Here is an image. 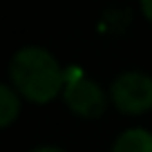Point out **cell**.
I'll use <instances>...</instances> for the list:
<instances>
[{
  "label": "cell",
  "instance_id": "obj_1",
  "mask_svg": "<svg viewBox=\"0 0 152 152\" xmlns=\"http://www.w3.org/2000/svg\"><path fill=\"white\" fill-rule=\"evenodd\" d=\"M9 83L31 103H49L63 94L67 69L43 45H23L9 58Z\"/></svg>",
  "mask_w": 152,
  "mask_h": 152
},
{
  "label": "cell",
  "instance_id": "obj_2",
  "mask_svg": "<svg viewBox=\"0 0 152 152\" xmlns=\"http://www.w3.org/2000/svg\"><path fill=\"white\" fill-rule=\"evenodd\" d=\"M107 94L121 114H145L152 110V74L141 69L121 72L112 78Z\"/></svg>",
  "mask_w": 152,
  "mask_h": 152
},
{
  "label": "cell",
  "instance_id": "obj_3",
  "mask_svg": "<svg viewBox=\"0 0 152 152\" xmlns=\"http://www.w3.org/2000/svg\"><path fill=\"white\" fill-rule=\"evenodd\" d=\"M63 101L69 112L83 119H96L105 112L110 94L99 81L90 78L81 69H67V83L63 90Z\"/></svg>",
  "mask_w": 152,
  "mask_h": 152
},
{
  "label": "cell",
  "instance_id": "obj_4",
  "mask_svg": "<svg viewBox=\"0 0 152 152\" xmlns=\"http://www.w3.org/2000/svg\"><path fill=\"white\" fill-rule=\"evenodd\" d=\"M110 152H152V130L132 125L116 134Z\"/></svg>",
  "mask_w": 152,
  "mask_h": 152
},
{
  "label": "cell",
  "instance_id": "obj_5",
  "mask_svg": "<svg viewBox=\"0 0 152 152\" xmlns=\"http://www.w3.org/2000/svg\"><path fill=\"white\" fill-rule=\"evenodd\" d=\"M23 101L11 83H0V128H9L20 116Z\"/></svg>",
  "mask_w": 152,
  "mask_h": 152
},
{
  "label": "cell",
  "instance_id": "obj_6",
  "mask_svg": "<svg viewBox=\"0 0 152 152\" xmlns=\"http://www.w3.org/2000/svg\"><path fill=\"white\" fill-rule=\"evenodd\" d=\"M29 152H69V150H65V148H61V145H54V143H43V145L31 148Z\"/></svg>",
  "mask_w": 152,
  "mask_h": 152
},
{
  "label": "cell",
  "instance_id": "obj_7",
  "mask_svg": "<svg viewBox=\"0 0 152 152\" xmlns=\"http://www.w3.org/2000/svg\"><path fill=\"white\" fill-rule=\"evenodd\" d=\"M139 9H141V14L152 23V0H141V2H139Z\"/></svg>",
  "mask_w": 152,
  "mask_h": 152
}]
</instances>
